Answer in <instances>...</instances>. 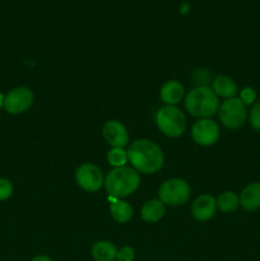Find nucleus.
<instances>
[{
	"instance_id": "obj_1",
	"label": "nucleus",
	"mask_w": 260,
	"mask_h": 261,
	"mask_svg": "<svg viewBox=\"0 0 260 261\" xmlns=\"http://www.w3.org/2000/svg\"><path fill=\"white\" fill-rule=\"evenodd\" d=\"M127 161L143 173H154L163 166V153L155 143L139 139L132 143L127 150Z\"/></svg>"
},
{
	"instance_id": "obj_2",
	"label": "nucleus",
	"mask_w": 260,
	"mask_h": 261,
	"mask_svg": "<svg viewBox=\"0 0 260 261\" xmlns=\"http://www.w3.org/2000/svg\"><path fill=\"white\" fill-rule=\"evenodd\" d=\"M140 184V177L135 170L130 167H116L110 171L105 180V188L110 198H126L134 193Z\"/></svg>"
},
{
	"instance_id": "obj_3",
	"label": "nucleus",
	"mask_w": 260,
	"mask_h": 261,
	"mask_svg": "<svg viewBox=\"0 0 260 261\" xmlns=\"http://www.w3.org/2000/svg\"><path fill=\"white\" fill-rule=\"evenodd\" d=\"M185 109L191 116L206 119L218 111V97L209 87H198L185 97Z\"/></svg>"
},
{
	"instance_id": "obj_4",
	"label": "nucleus",
	"mask_w": 260,
	"mask_h": 261,
	"mask_svg": "<svg viewBox=\"0 0 260 261\" xmlns=\"http://www.w3.org/2000/svg\"><path fill=\"white\" fill-rule=\"evenodd\" d=\"M155 124L165 135L177 138L185 132L186 119L185 115L177 107L166 105L161 107L155 114Z\"/></svg>"
},
{
	"instance_id": "obj_5",
	"label": "nucleus",
	"mask_w": 260,
	"mask_h": 261,
	"mask_svg": "<svg viewBox=\"0 0 260 261\" xmlns=\"http://www.w3.org/2000/svg\"><path fill=\"white\" fill-rule=\"evenodd\" d=\"M158 195H160V200L166 205H183L189 200L190 186L180 178H171L161 185Z\"/></svg>"
},
{
	"instance_id": "obj_6",
	"label": "nucleus",
	"mask_w": 260,
	"mask_h": 261,
	"mask_svg": "<svg viewBox=\"0 0 260 261\" xmlns=\"http://www.w3.org/2000/svg\"><path fill=\"white\" fill-rule=\"evenodd\" d=\"M247 111L240 98H228L219 107V120L229 130H237L246 121Z\"/></svg>"
},
{
	"instance_id": "obj_7",
	"label": "nucleus",
	"mask_w": 260,
	"mask_h": 261,
	"mask_svg": "<svg viewBox=\"0 0 260 261\" xmlns=\"http://www.w3.org/2000/svg\"><path fill=\"white\" fill-rule=\"evenodd\" d=\"M33 102V93L27 87H17L8 92L3 99V107L8 114L18 115L30 109Z\"/></svg>"
},
{
	"instance_id": "obj_8",
	"label": "nucleus",
	"mask_w": 260,
	"mask_h": 261,
	"mask_svg": "<svg viewBox=\"0 0 260 261\" xmlns=\"http://www.w3.org/2000/svg\"><path fill=\"white\" fill-rule=\"evenodd\" d=\"M75 180L79 188L89 193L99 190L105 182L101 170L92 163H84L76 170Z\"/></svg>"
},
{
	"instance_id": "obj_9",
	"label": "nucleus",
	"mask_w": 260,
	"mask_h": 261,
	"mask_svg": "<svg viewBox=\"0 0 260 261\" xmlns=\"http://www.w3.org/2000/svg\"><path fill=\"white\" fill-rule=\"evenodd\" d=\"M191 137L199 145H212L218 140L219 127L214 121L209 119H200L193 125Z\"/></svg>"
},
{
	"instance_id": "obj_10",
	"label": "nucleus",
	"mask_w": 260,
	"mask_h": 261,
	"mask_svg": "<svg viewBox=\"0 0 260 261\" xmlns=\"http://www.w3.org/2000/svg\"><path fill=\"white\" fill-rule=\"evenodd\" d=\"M103 138L114 148H122L129 142L126 127L119 121H109L103 126Z\"/></svg>"
},
{
	"instance_id": "obj_11",
	"label": "nucleus",
	"mask_w": 260,
	"mask_h": 261,
	"mask_svg": "<svg viewBox=\"0 0 260 261\" xmlns=\"http://www.w3.org/2000/svg\"><path fill=\"white\" fill-rule=\"evenodd\" d=\"M217 208V201L214 200V198L208 194H203V195L198 196V198L194 200L193 208V217L196 221H208L216 213Z\"/></svg>"
},
{
	"instance_id": "obj_12",
	"label": "nucleus",
	"mask_w": 260,
	"mask_h": 261,
	"mask_svg": "<svg viewBox=\"0 0 260 261\" xmlns=\"http://www.w3.org/2000/svg\"><path fill=\"white\" fill-rule=\"evenodd\" d=\"M245 211H256L260 208V182H252L242 190L239 198Z\"/></svg>"
},
{
	"instance_id": "obj_13",
	"label": "nucleus",
	"mask_w": 260,
	"mask_h": 261,
	"mask_svg": "<svg viewBox=\"0 0 260 261\" xmlns=\"http://www.w3.org/2000/svg\"><path fill=\"white\" fill-rule=\"evenodd\" d=\"M184 97V87L177 81H168L161 88V98L166 105L178 103Z\"/></svg>"
},
{
	"instance_id": "obj_14",
	"label": "nucleus",
	"mask_w": 260,
	"mask_h": 261,
	"mask_svg": "<svg viewBox=\"0 0 260 261\" xmlns=\"http://www.w3.org/2000/svg\"><path fill=\"white\" fill-rule=\"evenodd\" d=\"M212 89L217 97H224V98H233L237 93V86L229 76L218 75L214 78L212 83Z\"/></svg>"
},
{
	"instance_id": "obj_15",
	"label": "nucleus",
	"mask_w": 260,
	"mask_h": 261,
	"mask_svg": "<svg viewBox=\"0 0 260 261\" xmlns=\"http://www.w3.org/2000/svg\"><path fill=\"white\" fill-rule=\"evenodd\" d=\"M117 254L119 250L110 241H98L92 247V256L96 261H114Z\"/></svg>"
},
{
	"instance_id": "obj_16",
	"label": "nucleus",
	"mask_w": 260,
	"mask_h": 261,
	"mask_svg": "<svg viewBox=\"0 0 260 261\" xmlns=\"http://www.w3.org/2000/svg\"><path fill=\"white\" fill-rule=\"evenodd\" d=\"M165 214V204L161 200H149L142 208V218L145 222L154 223L158 222Z\"/></svg>"
},
{
	"instance_id": "obj_17",
	"label": "nucleus",
	"mask_w": 260,
	"mask_h": 261,
	"mask_svg": "<svg viewBox=\"0 0 260 261\" xmlns=\"http://www.w3.org/2000/svg\"><path fill=\"white\" fill-rule=\"evenodd\" d=\"M110 212H111L112 218L119 223H126L133 216V209L126 201L115 200L110 205Z\"/></svg>"
},
{
	"instance_id": "obj_18",
	"label": "nucleus",
	"mask_w": 260,
	"mask_h": 261,
	"mask_svg": "<svg viewBox=\"0 0 260 261\" xmlns=\"http://www.w3.org/2000/svg\"><path fill=\"white\" fill-rule=\"evenodd\" d=\"M239 196L235 193H232V191H226V193L221 194V195L218 196V199H217V206H218L222 212H224V213L235 211V209L239 206Z\"/></svg>"
},
{
	"instance_id": "obj_19",
	"label": "nucleus",
	"mask_w": 260,
	"mask_h": 261,
	"mask_svg": "<svg viewBox=\"0 0 260 261\" xmlns=\"http://www.w3.org/2000/svg\"><path fill=\"white\" fill-rule=\"evenodd\" d=\"M107 161L111 166L116 167H124L127 162V152H125L122 148H114L107 154Z\"/></svg>"
},
{
	"instance_id": "obj_20",
	"label": "nucleus",
	"mask_w": 260,
	"mask_h": 261,
	"mask_svg": "<svg viewBox=\"0 0 260 261\" xmlns=\"http://www.w3.org/2000/svg\"><path fill=\"white\" fill-rule=\"evenodd\" d=\"M13 195V185L7 178H0V201L8 200Z\"/></svg>"
},
{
	"instance_id": "obj_21",
	"label": "nucleus",
	"mask_w": 260,
	"mask_h": 261,
	"mask_svg": "<svg viewBox=\"0 0 260 261\" xmlns=\"http://www.w3.org/2000/svg\"><path fill=\"white\" fill-rule=\"evenodd\" d=\"M250 124L256 132H260V102L255 105L250 111Z\"/></svg>"
},
{
	"instance_id": "obj_22",
	"label": "nucleus",
	"mask_w": 260,
	"mask_h": 261,
	"mask_svg": "<svg viewBox=\"0 0 260 261\" xmlns=\"http://www.w3.org/2000/svg\"><path fill=\"white\" fill-rule=\"evenodd\" d=\"M240 99H241L244 105H251L256 99V92H255L254 88L246 87L240 93Z\"/></svg>"
},
{
	"instance_id": "obj_23",
	"label": "nucleus",
	"mask_w": 260,
	"mask_h": 261,
	"mask_svg": "<svg viewBox=\"0 0 260 261\" xmlns=\"http://www.w3.org/2000/svg\"><path fill=\"white\" fill-rule=\"evenodd\" d=\"M117 261H133L134 260V250L132 247H122L117 254Z\"/></svg>"
},
{
	"instance_id": "obj_24",
	"label": "nucleus",
	"mask_w": 260,
	"mask_h": 261,
	"mask_svg": "<svg viewBox=\"0 0 260 261\" xmlns=\"http://www.w3.org/2000/svg\"><path fill=\"white\" fill-rule=\"evenodd\" d=\"M32 261H53L48 256H45V255H38V256L33 257Z\"/></svg>"
}]
</instances>
